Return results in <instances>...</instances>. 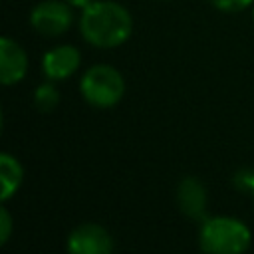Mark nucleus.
<instances>
[{
  "label": "nucleus",
  "mask_w": 254,
  "mask_h": 254,
  "mask_svg": "<svg viewBox=\"0 0 254 254\" xmlns=\"http://www.w3.org/2000/svg\"><path fill=\"white\" fill-rule=\"evenodd\" d=\"M79 32L83 40L95 48H117L129 40L133 32V18L119 2L93 0L81 10Z\"/></svg>",
  "instance_id": "f257e3e1"
},
{
  "label": "nucleus",
  "mask_w": 254,
  "mask_h": 254,
  "mask_svg": "<svg viewBox=\"0 0 254 254\" xmlns=\"http://www.w3.org/2000/svg\"><path fill=\"white\" fill-rule=\"evenodd\" d=\"M250 228L234 216H206L200 220L198 246L202 254H244L250 248Z\"/></svg>",
  "instance_id": "f03ea898"
},
{
  "label": "nucleus",
  "mask_w": 254,
  "mask_h": 254,
  "mask_svg": "<svg viewBox=\"0 0 254 254\" xmlns=\"http://www.w3.org/2000/svg\"><path fill=\"white\" fill-rule=\"evenodd\" d=\"M79 91L83 99L93 107H113L125 95V79L113 65L97 64L81 75Z\"/></svg>",
  "instance_id": "7ed1b4c3"
},
{
  "label": "nucleus",
  "mask_w": 254,
  "mask_h": 254,
  "mask_svg": "<svg viewBox=\"0 0 254 254\" xmlns=\"http://www.w3.org/2000/svg\"><path fill=\"white\" fill-rule=\"evenodd\" d=\"M73 14L65 0H44L30 14V24L34 26V30L48 38L62 36L69 30Z\"/></svg>",
  "instance_id": "20e7f679"
},
{
  "label": "nucleus",
  "mask_w": 254,
  "mask_h": 254,
  "mask_svg": "<svg viewBox=\"0 0 254 254\" xmlns=\"http://www.w3.org/2000/svg\"><path fill=\"white\" fill-rule=\"evenodd\" d=\"M65 250L67 254H111L113 238L101 224L83 222L69 232Z\"/></svg>",
  "instance_id": "39448f33"
},
{
  "label": "nucleus",
  "mask_w": 254,
  "mask_h": 254,
  "mask_svg": "<svg viewBox=\"0 0 254 254\" xmlns=\"http://www.w3.org/2000/svg\"><path fill=\"white\" fill-rule=\"evenodd\" d=\"M79 64H81L79 50L75 46L64 44V46H56L44 54L42 71L48 79L60 81V79H67L69 75H73L77 71Z\"/></svg>",
  "instance_id": "423d86ee"
},
{
  "label": "nucleus",
  "mask_w": 254,
  "mask_h": 254,
  "mask_svg": "<svg viewBox=\"0 0 254 254\" xmlns=\"http://www.w3.org/2000/svg\"><path fill=\"white\" fill-rule=\"evenodd\" d=\"M26 71H28V56L24 48L16 40L4 36L0 40V81L2 85H14L22 81Z\"/></svg>",
  "instance_id": "0eeeda50"
},
{
  "label": "nucleus",
  "mask_w": 254,
  "mask_h": 254,
  "mask_svg": "<svg viewBox=\"0 0 254 254\" xmlns=\"http://www.w3.org/2000/svg\"><path fill=\"white\" fill-rule=\"evenodd\" d=\"M177 202L189 218L204 220L206 212V187L196 177H185L177 187Z\"/></svg>",
  "instance_id": "6e6552de"
},
{
  "label": "nucleus",
  "mask_w": 254,
  "mask_h": 254,
  "mask_svg": "<svg viewBox=\"0 0 254 254\" xmlns=\"http://www.w3.org/2000/svg\"><path fill=\"white\" fill-rule=\"evenodd\" d=\"M0 181H2V189H0L2 202H8L18 192V189L24 181V169H22L20 161L6 151L0 153Z\"/></svg>",
  "instance_id": "1a4fd4ad"
},
{
  "label": "nucleus",
  "mask_w": 254,
  "mask_h": 254,
  "mask_svg": "<svg viewBox=\"0 0 254 254\" xmlns=\"http://www.w3.org/2000/svg\"><path fill=\"white\" fill-rule=\"evenodd\" d=\"M60 103V91L52 81H46L42 85H38V89L34 91V105L42 111V113H50L58 107Z\"/></svg>",
  "instance_id": "9d476101"
},
{
  "label": "nucleus",
  "mask_w": 254,
  "mask_h": 254,
  "mask_svg": "<svg viewBox=\"0 0 254 254\" xmlns=\"http://www.w3.org/2000/svg\"><path fill=\"white\" fill-rule=\"evenodd\" d=\"M220 12H240L254 4V0H208Z\"/></svg>",
  "instance_id": "9b49d317"
},
{
  "label": "nucleus",
  "mask_w": 254,
  "mask_h": 254,
  "mask_svg": "<svg viewBox=\"0 0 254 254\" xmlns=\"http://www.w3.org/2000/svg\"><path fill=\"white\" fill-rule=\"evenodd\" d=\"M12 228H14V220L12 214L6 206L0 208V244H6L12 236Z\"/></svg>",
  "instance_id": "f8f14e48"
},
{
  "label": "nucleus",
  "mask_w": 254,
  "mask_h": 254,
  "mask_svg": "<svg viewBox=\"0 0 254 254\" xmlns=\"http://www.w3.org/2000/svg\"><path fill=\"white\" fill-rule=\"evenodd\" d=\"M240 185L246 187L248 190H252V194H254V171H250V173H240Z\"/></svg>",
  "instance_id": "ddd939ff"
},
{
  "label": "nucleus",
  "mask_w": 254,
  "mask_h": 254,
  "mask_svg": "<svg viewBox=\"0 0 254 254\" xmlns=\"http://www.w3.org/2000/svg\"><path fill=\"white\" fill-rule=\"evenodd\" d=\"M65 2H67L71 8H81V10H83V8L89 6L93 0H65Z\"/></svg>",
  "instance_id": "4468645a"
},
{
  "label": "nucleus",
  "mask_w": 254,
  "mask_h": 254,
  "mask_svg": "<svg viewBox=\"0 0 254 254\" xmlns=\"http://www.w3.org/2000/svg\"><path fill=\"white\" fill-rule=\"evenodd\" d=\"M252 20H254V8H252Z\"/></svg>",
  "instance_id": "2eb2a0df"
}]
</instances>
